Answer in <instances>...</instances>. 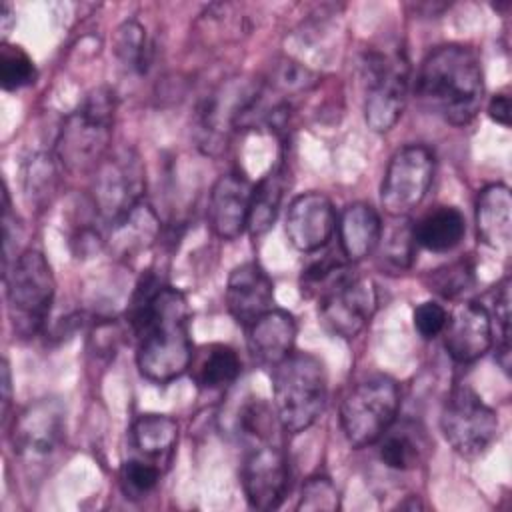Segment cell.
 <instances>
[{"mask_svg":"<svg viewBox=\"0 0 512 512\" xmlns=\"http://www.w3.org/2000/svg\"><path fill=\"white\" fill-rule=\"evenodd\" d=\"M128 322L138 336L136 364L142 376L168 384L190 368V308L180 290L144 278L132 296Z\"/></svg>","mask_w":512,"mask_h":512,"instance_id":"1","label":"cell"},{"mask_svg":"<svg viewBox=\"0 0 512 512\" xmlns=\"http://www.w3.org/2000/svg\"><path fill=\"white\" fill-rule=\"evenodd\" d=\"M434 176V156L426 146L400 148L388 162L380 204L390 218H406L426 196Z\"/></svg>","mask_w":512,"mask_h":512,"instance_id":"10","label":"cell"},{"mask_svg":"<svg viewBox=\"0 0 512 512\" xmlns=\"http://www.w3.org/2000/svg\"><path fill=\"white\" fill-rule=\"evenodd\" d=\"M476 228L480 240L494 250H508L512 240V196L504 184H488L478 192Z\"/></svg>","mask_w":512,"mask_h":512,"instance_id":"19","label":"cell"},{"mask_svg":"<svg viewBox=\"0 0 512 512\" xmlns=\"http://www.w3.org/2000/svg\"><path fill=\"white\" fill-rule=\"evenodd\" d=\"M426 282L432 292L444 298H456L474 284V266L468 258H462L430 272Z\"/></svg>","mask_w":512,"mask_h":512,"instance_id":"29","label":"cell"},{"mask_svg":"<svg viewBox=\"0 0 512 512\" xmlns=\"http://www.w3.org/2000/svg\"><path fill=\"white\" fill-rule=\"evenodd\" d=\"M400 408L398 384L388 376H372L356 384L340 404V424L354 448L374 442L394 424Z\"/></svg>","mask_w":512,"mask_h":512,"instance_id":"6","label":"cell"},{"mask_svg":"<svg viewBox=\"0 0 512 512\" xmlns=\"http://www.w3.org/2000/svg\"><path fill=\"white\" fill-rule=\"evenodd\" d=\"M408 64L402 54H372L366 64L364 120L372 132H388L404 112Z\"/></svg>","mask_w":512,"mask_h":512,"instance_id":"9","label":"cell"},{"mask_svg":"<svg viewBox=\"0 0 512 512\" xmlns=\"http://www.w3.org/2000/svg\"><path fill=\"white\" fill-rule=\"evenodd\" d=\"M36 78V68L32 58L20 46L4 44L0 50V82L8 92L20 90L32 84Z\"/></svg>","mask_w":512,"mask_h":512,"instance_id":"31","label":"cell"},{"mask_svg":"<svg viewBox=\"0 0 512 512\" xmlns=\"http://www.w3.org/2000/svg\"><path fill=\"white\" fill-rule=\"evenodd\" d=\"M488 116L502 126H510V98L506 94H496L488 104Z\"/></svg>","mask_w":512,"mask_h":512,"instance_id":"35","label":"cell"},{"mask_svg":"<svg viewBox=\"0 0 512 512\" xmlns=\"http://www.w3.org/2000/svg\"><path fill=\"white\" fill-rule=\"evenodd\" d=\"M114 244L120 254L128 256L136 250L146 248L158 234V220L146 204H138L124 220L114 224Z\"/></svg>","mask_w":512,"mask_h":512,"instance_id":"25","label":"cell"},{"mask_svg":"<svg viewBox=\"0 0 512 512\" xmlns=\"http://www.w3.org/2000/svg\"><path fill=\"white\" fill-rule=\"evenodd\" d=\"M64 434V408L58 400L40 398L28 404L16 418L12 430L14 448L20 454L40 456L52 452Z\"/></svg>","mask_w":512,"mask_h":512,"instance_id":"16","label":"cell"},{"mask_svg":"<svg viewBox=\"0 0 512 512\" xmlns=\"http://www.w3.org/2000/svg\"><path fill=\"white\" fill-rule=\"evenodd\" d=\"M120 480H122L124 492L130 498H142L156 488V484L160 480V468L150 462L134 458V460L124 462V466L120 470Z\"/></svg>","mask_w":512,"mask_h":512,"instance_id":"33","label":"cell"},{"mask_svg":"<svg viewBox=\"0 0 512 512\" xmlns=\"http://www.w3.org/2000/svg\"><path fill=\"white\" fill-rule=\"evenodd\" d=\"M6 302L14 332L32 338L44 326L54 300V274L46 258L36 250L22 252L4 272Z\"/></svg>","mask_w":512,"mask_h":512,"instance_id":"5","label":"cell"},{"mask_svg":"<svg viewBox=\"0 0 512 512\" xmlns=\"http://www.w3.org/2000/svg\"><path fill=\"white\" fill-rule=\"evenodd\" d=\"M394 222L380 234V242L376 248H380V258L386 266L394 270H404L412 264L414 258V226L406 218H392Z\"/></svg>","mask_w":512,"mask_h":512,"instance_id":"27","label":"cell"},{"mask_svg":"<svg viewBox=\"0 0 512 512\" xmlns=\"http://www.w3.org/2000/svg\"><path fill=\"white\" fill-rule=\"evenodd\" d=\"M240 374V358L234 348L226 344H214L202 356L194 368V378L198 386L206 390H218L230 386Z\"/></svg>","mask_w":512,"mask_h":512,"instance_id":"24","label":"cell"},{"mask_svg":"<svg viewBox=\"0 0 512 512\" xmlns=\"http://www.w3.org/2000/svg\"><path fill=\"white\" fill-rule=\"evenodd\" d=\"M2 410L4 414L8 412V406H10V368H8V362L4 360L2 364Z\"/></svg>","mask_w":512,"mask_h":512,"instance_id":"36","label":"cell"},{"mask_svg":"<svg viewBox=\"0 0 512 512\" xmlns=\"http://www.w3.org/2000/svg\"><path fill=\"white\" fill-rule=\"evenodd\" d=\"M274 284L256 262L236 266L226 284V306L230 316L244 328L272 310Z\"/></svg>","mask_w":512,"mask_h":512,"instance_id":"17","label":"cell"},{"mask_svg":"<svg viewBox=\"0 0 512 512\" xmlns=\"http://www.w3.org/2000/svg\"><path fill=\"white\" fill-rule=\"evenodd\" d=\"M178 440V424L166 414H142L132 424V442L142 456L168 458Z\"/></svg>","mask_w":512,"mask_h":512,"instance_id":"23","label":"cell"},{"mask_svg":"<svg viewBox=\"0 0 512 512\" xmlns=\"http://www.w3.org/2000/svg\"><path fill=\"white\" fill-rule=\"evenodd\" d=\"M274 408L282 430L300 434L324 412L326 372L322 362L308 352H292L274 366Z\"/></svg>","mask_w":512,"mask_h":512,"instance_id":"4","label":"cell"},{"mask_svg":"<svg viewBox=\"0 0 512 512\" xmlns=\"http://www.w3.org/2000/svg\"><path fill=\"white\" fill-rule=\"evenodd\" d=\"M288 460L282 448L260 442L242 464V488L248 504L256 510H274L288 492Z\"/></svg>","mask_w":512,"mask_h":512,"instance_id":"12","label":"cell"},{"mask_svg":"<svg viewBox=\"0 0 512 512\" xmlns=\"http://www.w3.org/2000/svg\"><path fill=\"white\" fill-rule=\"evenodd\" d=\"M416 96L422 106L452 126L468 124L484 98L482 66L474 50L446 44L432 50L420 64Z\"/></svg>","mask_w":512,"mask_h":512,"instance_id":"2","label":"cell"},{"mask_svg":"<svg viewBox=\"0 0 512 512\" xmlns=\"http://www.w3.org/2000/svg\"><path fill=\"white\" fill-rule=\"evenodd\" d=\"M340 250L346 260L356 262L370 256L382 234V222L378 212L364 202H354L346 206L336 222Z\"/></svg>","mask_w":512,"mask_h":512,"instance_id":"20","label":"cell"},{"mask_svg":"<svg viewBox=\"0 0 512 512\" xmlns=\"http://www.w3.org/2000/svg\"><path fill=\"white\" fill-rule=\"evenodd\" d=\"M378 458L392 470H412L422 458V444L406 428H388L378 438Z\"/></svg>","mask_w":512,"mask_h":512,"instance_id":"26","label":"cell"},{"mask_svg":"<svg viewBox=\"0 0 512 512\" xmlns=\"http://www.w3.org/2000/svg\"><path fill=\"white\" fill-rule=\"evenodd\" d=\"M442 334L444 348L456 362H474L492 346L490 312L478 302H462L452 310V314H448Z\"/></svg>","mask_w":512,"mask_h":512,"instance_id":"15","label":"cell"},{"mask_svg":"<svg viewBox=\"0 0 512 512\" xmlns=\"http://www.w3.org/2000/svg\"><path fill=\"white\" fill-rule=\"evenodd\" d=\"M114 52L124 66L142 72L148 62V42L144 28L138 22H124L116 30Z\"/></svg>","mask_w":512,"mask_h":512,"instance_id":"30","label":"cell"},{"mask_svg":"<svg viewBox=\"0 0 512 512\" xmlns=\"http://www.w3.org/2000/svg\"><path fill=\"white\" fill-rule=\"evenodd\" d=\"M448 322V312L438 302H422L414 310V328L422 338H436L444 332Z\"/></svg>","mask_w":512,"mask_h":512,"instance_id":"34","label":"cell"},{"mask_svg":"<svg viewBox=\"0 0 512 512\" xmlns=\"http://www.w3.org/2000/svg\"><path fill=\"white\" fill-rule=\"evenodd\" d=\"M144 186V166L138 154L130 148L116 150L96 168L92 186L94 210L114 226L142 202Z\"/></svg>","mask_w":512,"mask_h":512,"instance_id":"8","label":"cell"},{"mask_svg":"<svg viewBox=\"0 0 512 512\" xmlns=\"http://www.w3.org/2000/svg\"><path fill=\"white\" fill-rule=\"evenodd\" d=\"M464 232L466 222L462 212L452 206H440L414 226V240L430 252H450L462 242Z\"/></svg>","mask_w":512,"mask_h":512,"instance_id":"21","label":"cell"},{"mask_svg":"<svg viewBox=\"0 0 512 512\" xmlns=\"http://www.w3.org/2000/svg\"><path fill=\"white\" fill-rule=\"evenodd\" d=\"M248 348L264 366H276L292 354L296 340V322L284 310H268L248 328Z\"/></svg>","mask_w":512,"mask_h":512,"instance_id":"18","label":"cell"},{"mask_svg":"<svg viewBox=\"0 0 512 512\" xmlns=\"http://www.w3.org/2000/svg\"><path fill=\"white\" fill-rule=\"evenodd\" d=\"M376 310V288L372 280L350 270L334 280L318 296V312L324 328L340 338L358 336Z\"/></svg>","mask_w":512,"mask_h":512,"instance_id":"11","label":"cell"},{"mask_svg":"<svg viewBox=\"0 0 512 512\" xmlns=\"http://www.w3.org/2000/svg\"><path fill=\"white\" fill-rule=\"evenodd\" d=\"M286 180V170L282 164H278L258 182V186H254L248 216V230L254 236H260L272 228L284 198Z\"/></svg>","mask_w":512,"mask_h":512,"instance_id":"22","label":"cell"},{"mask_svg":"<svg viewBox=\"0 0 512 512\" xmlns=\"http://www.w3.org/2000/svg\"><path fill=\"white\" fill-rule=\"evenodd\" d=\"M340 508V494L334 482L326 476H312L304 482L298 510L304 512H334Z\"/></svg>","mask_w":512,"mask_h":512,"instance_id":"32","label":"cell"},{"mask_svg":"<svg viewBox=\"0 0 512 512\" xmlns=\"http://www.w3.org/2000/svg\"><path fill=\"white\" fill-rule=\"evenodd\" d=\"M440 430L456 454L478 458L498 436V416L472 388L456 386L442 406Z\"/></svg>","mask_w":512,"mask_h":512,"instance_id":"7","label":"cell"},{"mask_svg":"<svg viewBox=\"0 0 512 512\" xmlns=\"http://www.w3.org/2000/svg\"><path fill=\"white\" fill-rule=\"evenodd\" d=\"M114 110V92L110 88H96L66 116L56 138V160L62 168L86 172L100 166L110 144Z\"/></svg>","mask_w":512,"mask_h":512,"instance_id":"3","label":"cell"},{"mask_svg":"<svg viewBox=\"0 0 512 512\" xmlns=\"http://www.w3.org/2000/svg\"><path fill=\"white\" fill-rule=\"evenodd\" d=\"M56 162L58 160L48 154H36L34 158H30L24 172V190L28 202L36 206H44L46 202H50L58 184Z\"/></svg>","mask_w":512,"mask_h":512,"instance_id":"28","label":"cell"},{"mask_svg":"<svg viewBox=\"0 0 512 512\" xmlns=\"http://www.w3.org/2000/svg\"><path fill=\"white\" fill-rule=\"evenodd\" d=\"M336 212L322 192H304L296 196L286 212V236L300 252L324 248L336 230Z\"/></svg>","mask_w":512,"mask_h":512,"instance_id":"13","label":"cell"},{"mask_svg":"<svg viewBox=\"0 0 512 512\" xmlns=\"http://www.w3.org/2000/svg\"><path fill=\"white\" fill-rule=\"evenodd\" d=\"M252 192V184L236 172L222 174L214 182L208 200V224L218 238L236 240L248 228Z\"/></svg>","mask_w":512,"mask_h":512,"instance_id":"14","label":"cell"}]
</instances>
